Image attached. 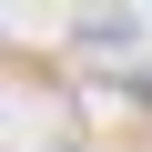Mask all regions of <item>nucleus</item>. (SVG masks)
Wrapping results in <instances>:
<instances>
[{
  "label": "nucleus",
  "mask_w": 152,
  "mask_h": 152,
  "mask_svg": "<svg viewBox=\"0 0 152 152\" xmlns=\"http://www.w3.org/2000/svg\"><path fill=\"white\" fill-rule=\"evenodd\" d=\"M61 152H71V142H61Z\"/></svg>",
  "instance_id": "obj_2"
},
{
  "label": "nucleus",
  "mask_w": 152,
  "mask_h": 152,
  "mask_svg": "<svg viewBox=\"0 0 152 152\" xmlns=\"http://www.w3.org/2000/svg\"><path fill=\"white\" fill-rule=\"evenodd\" d=\"M71 41H91V51H142V20H112V10H102V20H81Z\"/></svg>",
  "instance_id": "obj_1"
}]
</instances>
